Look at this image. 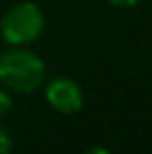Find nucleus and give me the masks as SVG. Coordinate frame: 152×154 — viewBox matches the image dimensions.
Returning <instances> with one entry per match:
<instances>
[{
    "label": "nucleus",
    "mask_w": 152,
    "mask_h": 154,
    "mask_svg": "<svg viewBox=\"0 0 152 154\" xmlns=\"http://www.w3.org/2000/svg\"><path fill=\"white\" fill-rule=\"evenodd\" d=\"M47 68L35 53L12 45L0 53V84L16 94H33L43 86Z\"/></svg>",
    "instance_id": "1"
},
{
    "label": "nucleus",
    "mask_w": 152,
    "mask_h": 154,
    "mask_svg": "<svg viewBox=\"0 0 152 154\" xmlns=\"http://www.w3.org/2000/svg\"><path fill=\"white\" fill-rule=\"evenodd\" d=\"M111 6H117V8H133L137 6L141 0H107Z\"/></svg>",
    "instance_id": "6"
},
{
    "label": "nucleus",
    "mask_w": 152,
    "mask_h": 154,
    "mask_svg": "<svg viewBox=\"0 0 152 154\" xmlns=\"http://www.w3.org/2000/svg\"><path fill=\"white\" fill-rule=\"evenodd\" d=\"M14 146V139H12L10 131L0 125V154H8Z\"/></svg>",
    "instance_id": "4"
},
{
    "label": "nucleus",
    "mask_w": 152,
    "mask_h": 154,
    "mask_svg": "<svg viewBox=\"0 0 152 154\" xmlns=\"http://www.w3.org/2000/svg\"><path fill=\"white\" fill-rule=\"evenodd\" d=\"M45 100L55 111L65 113V115L78 113L84 105L82 88L72 78H66V76H57L47 84Z\"/></svg>",
    "instance_id": "3"
},
{
    "label": "nucleus",
    "mask_w": 152,
    "mask_h": 154,
    "mask_svg": "<svg viewBox=\"0 0 152 154\" xmlns=\"http://www.w3.org/2000/svg\"><path fill=\"white\" fill-rule=\"evenodd\" d=\"M45 16L35 2H20L8 8L0 20V35L8 45H29L41 37Z\"/></svg>",
    "instance_id": "2"
},
{
    "label": "nucleus",
    "mask_w": 152,
    "mask_h": 154,
    "mask_svg": "<svg viewBox=\"0 0 152 154\" xmlns=\"http://www.w3.org/2000/svg\"><path fill=\"white\" fill-rule=\"evenodd\" d=\"M10 109H12V98H10V94H8L6 90L0 88V119H2L4 115H8Z\"/></svg>",
    "instance_id": "5"
},
{
    "label": "nucleus",
    "mask_w": 152,
    "mask_h": 154,
    "mask_svg": "<svg viewBox=\"0 0 152 154\" xmlns=\"http://www.w3.org/2000/svg\"><path fill=\"white\" fill-rule=\"evenodd\" d=\"M86 152H88V154H107V148H102V146H94V148H88Z\"/></svg>",
    "instance_id": "7"
}]
</instances>
